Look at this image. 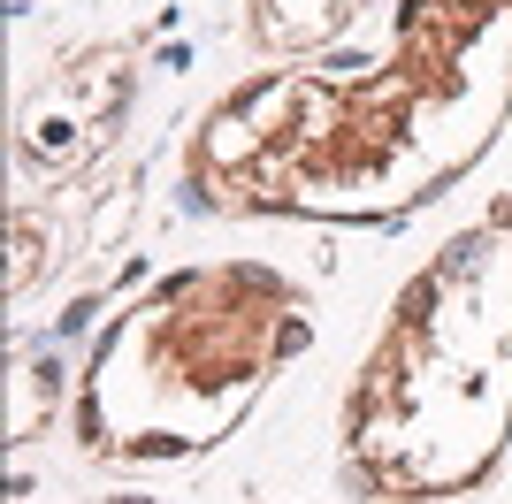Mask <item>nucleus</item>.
I'll use <instances>...</instances> for the list:
<instances>
[{
    "instance_id": "f257e3e1",
    "label": "nucleus",
    "mask_w": 512,
    "mask_h": 504,
    "mask_svg": "<svg viewBox=\"0 0 512 504\" xmlns=\"http://www.w3.org/2000/svg\"><path fill=\"white\" fill-rule=\"evenodd\" d=\"M512 123V0H390L360 62L260 69L184 138V191L230 222L390 230L459 191Z\"/></svg>"
},
{
    "instance_id": "f03ea898",
    "label": "nucleus",
    "mask_w": 512,
    "mask_h": 504,
    "mask_svg": "<svg viewBox=\"0 0 512 504\" xmlns=\"http://www.w3.org/2000/svg\"><path fill=\"white\" fill-rule=\"evenodd\" d=\"M512 459V191L421 252L337 398L352 504H474Z\"/></svg>"
},
{
    "instance_id": "39448f33",
    "label": "nucleus",
    "mask_w": 512,
    "mask_h": 504,
    "mask_svg": "<svg viewBox=\"0 0 512 504\" xmlns=\"http://www.w3.org/2000/svg\"><path fill=\"white\" fill-rule=\"evenodd\" d=\"M16 8H23V0H16Z\"/></svg>"
},
{
    "instance_id": "7ed1b4c3",
    "label": "nucleus",
    "mask_w": 512,
    "mask_h": 504,
    "mask_svg": "<svg viewBox=\"0 0 512 504\" xmlns=\"http://www.w3.org/2000/svg\"><path fill=\"white\" fill-rule=\"evenodd\" d=\"M314 344V298L276 260H184L92 336L69 436L107 474L192 466L253 420Z\"/></svg>"
},
{
    "instance_id": "20e7f679",
    "label": "nucleus",
    "mask_w": 512,
    "mask_h": 504,
    "mask_svg": "<svg viewBox=\"0 0 512 504\" xmlns=\"http://www.w3.org/2000/svg\"><path fill=\"white\" fill-rule=\"evenodd\" d=\"M360 23V0H245V39L260 54H314Z\"/></svg>"
}]
</instances>
